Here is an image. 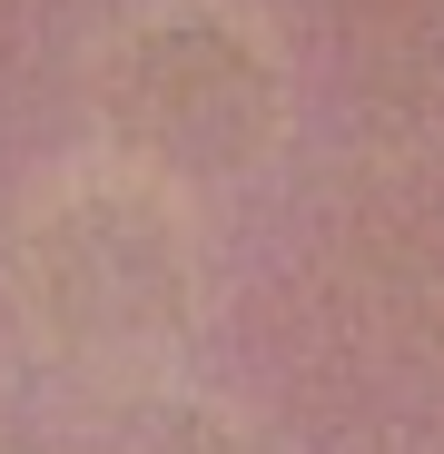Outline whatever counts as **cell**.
Returning <instances> with one entry per match:
<instances>
[{
    "instance_id": "6da1fadb",
    "label": "cell",
    "mask_w": 444,
    "mask_h": 454,
    "mask_svg": "<svg viewBox=\"0 0 444 454\" xmlns=\"http://www.w3.org/2000/svg\"><path fill=\"white\" fill-rule=\"evenodd\" d=\"M20 317L59 365L99 386H148L198 317L188 198L119 159L59 178L20 238Z\"/></svg>"
},
{
    "instance_id": "3957f363",
    "label": "cell",
    "mask_w": 444,
    "mask_h": 454,
    "mask_svg": "<svg viewBox=\"0 0 444 454\" xmlns=\"http://www.w3.org/2000/svg\"><path fill=\"white\" fill-rule=\"evenodd\" d=\"M90 454H247V434L217 405L168 395L159 375H148V386H109V415H99Z\"/></svg>"
},
{
    "instance_id": "7a4b0ae2",
    "label": "cell",
    "mask_w": 444,
    "mask_h": 454,
    "mask_svg": "<svg viewBox=\"0 0 444 454\" xmlns=\"http://www.w3.org/2000/svg\"><path fill=\"white\" fill-rule=\"evenodd\" d=\"M99 119L119 168L188 198L198 178H238L277 148L286 69L238 11H138L99 50Z\"/></svg>"
}]
</instances>
